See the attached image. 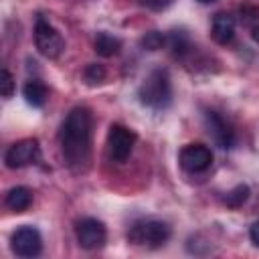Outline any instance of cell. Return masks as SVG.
Here are the masks:
<instances>
[{
    "mask_svg": "<svg viewBox=\"0 0 259 259\" xmlns=\"http://www.w3.org/2000/svg\"><path fill=\"white\" fill-rule=\"evenodd\" d=\"M91 136H93V115L87 107H75L65 117L59 144L61 154L69 168L81 172L87 168L91 158Z\"/></svg>",
    "mask_w": 259,
    "mask_h": 259,
    "instance_id": "1",
    "label": "cell"
},
{
    "mask_svg": "<svg viewBox=\"0 0 259 259\" xmlns=\"http://www.w3.org/2000/svg\"><path fill=\"white\" fill-rule=\"evenodd\" d=\"M142 105L152 109H164L172 101V85L166 69H154L138 89Z\"/></svg>",
    "mask_w": 259,
    "mask_h": 259,
    "instance_id": "2",
    "label": "cell"
},
{
    "mask_svg": "<svg viewBox=\"0 0 259 259\" xmlns=\"http://www.w3.org/2000/svg\"><path fill=\"white\" fill-rule=\"evenodd\" d=\"M172 231L164 221L146 219L134 223V227L127 233V239L134 245H148V247H160L170 239Z\"/></svg>",
    "mask_w": 259,
    "mask_h": 259,
    "instance_id": "3",
    "label": "cell"
},
{
    "mask_svg": "<svg viewBox=\"0 0 259 259\" xmlns=\"http://www.w3.org/2000/svg\"><path fill=\"white\" fill-rule=\"evenodd\" d=\"M34 45L38 49V53L47 59H57L63 51H65V40L61 36V32L45 18L36 20L34 26Z\"/></svg>",
    "mask_w": 259,
    "mask_h": 259,
    "instance_id": "4",
    "label": "cell"
},
{
    "mask_svg": "<svg viewBox=\"0 0 259 259\" xmlns=\"http://www.w3.org/2000/svg\"><path fill=\"white\" fill-rule=\"evenodd\" d=\"M134 144H136V134L125 127V125H119V123H113L107 132V152H109V158L115 160V162H125L134 150Z\"/></svg>",
    "mask_w": 259,
    "mask_h": 259,
    "instance_id": "5",
    "label": "cell"
},
{
    "mask_svg": "<svg viewBox=\"0 0 259 259\" xmlns=\"http://www.w3.org/2000/svg\"><path fill=\"white\" fill-rule=\"evenodd\" d=\"M38 160H40V146L32 138H26V140H20V142L12 144L4 154V162L12 170L24 168L28 164H36Z\"/></svg>",
    "mask_w": 259,
    "mask_h": 259,
    "instance_id": "6",
    "label": "cell"
},
{
    "mask_svg": "<svg viewBox=\"0 0 259 259\" xmlns=\"http://www.w3.org/2000/svg\"><path fill=\"white\" fill-rule=\"evenodd\" d=\"M10 247L18 257H36L42 251V237L34 227H20L12 233Z\"/></svg>",
    "mask_w": 259,
    "mask_h": 259,
    "instance_id": "7",
    "label": "cell"
},
{
    "mask_svg": "<svg viewBox=\"0 0 259 259\" xmlns=\"http://www.w3.org/2000/svg\"><path fill=\"white\" fill-rule=\"evenodd\" d=\"M75 235H77V241L83 249H99L105 245V239H107V231H105V225L97 219H81L75 227Z\"/></svg>",
    "mask_w": 259,
    "mask_h": 259,
    "instance_id": "8",
    "label": "cell"
},
{
    "mask_svg": "<svg viewBox=\"0 0 259 259\" xmlns=\"http://www.w3.org/2000/svg\"><path fill=\"white\" fill-rule=\"evenodd\" d=\"M210 164H212V152L204 144H188L180 152V166L190 174L204 172L210 168Z\"/></svg>",
    "mask_w": 259,
    "mask_h": 259,
    "instance_id": "9",
    "label": "cell"
},
{
    "mask_svg": "<svg viewBox=\"0 0 259 259\" xmlns=\"http://www.w3.org/2000/svg\"><path fill=\"white\" fill-rule=\"evenodd\" d=\"M204 123H206V130H208L210 138L214 140V144L219 148L229 150V148L235 146V134H233L231 125L223 119V115H219L212 109H206L204 111Z\"/></svg>",
    "mask_w": 259,
    "mask_h": 259,
    "instance_id": "10",
    "label": "cell"
},
{
    "mask_svg": "<svg viewBox=\"0 0 259 259\" xmlns=\"http://www.w3.org/2000/svg\"><path fill=\"white\" fill-rule=\"evenodd\" d=\"M210 36L214 42L219 45H227L233 40L235 36V18L227 12H219L212 18V28H210Z\"/></svg>",
    "mask_w": 259,
    "mask_h": 259,
    "instance_id": "11",
    "label": "cell"
},
{
    "mask_svg": "<svg viewBox=\"0 0 259 259\" xmlns=\"http://www.w3.org/2000/svg\"><path fill=\"white\" fill-rule=\"evenodd\" d=\"M4 204L14 212H24L32 204V192L26 186H14L6 192Z\"/></svg>",
    "mask_w": 259,
    "mask_h": 259,
    "instance_id": "12",
    "label": "cell"
},
{
    "mask_svg": "<svg viewBox=\"0 0 259 259\" xmlns=\"http://www.w3.org/2000/svg\"><path fill=\"white\" fill-rule=\"evenodd\" d=\"M22 95H24V99H26L28 105H32V107H42V105L47 103L49 89H47V85H45L42 81H38V79H30V81L24 83V87H22Z\"/></svg>",
    "mask_w": 259,
    "mask_h": 259,
    "instance_id": "13",
    "label": "cell"
},
{
    "mask_svg": "<svg viewBox=\"0 0 259 259\" xmlns=\"http://www.w3.org/2000/svg\"><path fill=\"white\" fill-rule=\"evenodd\" d=\"M121 49V40L117 36H111L109 32H97L95 36V53L99 57H113Z\"/></svg>",
    "mask_w": 259,
    "mask_h": 259,
    "instance_id": "14",
    "label": "cell"
},
{
    "mask_svg": "<svg viewBox=\"0 0 259 259\" xmlns=\"http://www.w3.org/2000/svg\"><path fill=\"white\" fill-rule=\"evenodd\" d=\"M247 198H249V186H247V184H237L233 190L227 192L225 202H227V206H231V208H239V206H243V202H245Z\"/></svg>",
    "mask_w": 259,
    "mask_h": 259,
    "instance_id": "15",
    "label": "cell"
},
{
    "mask_svg": "<svg viewBox=\"0 0 259 259\" xmlns=\"http://www.w3.org/2000/svg\"><path fill=\"white\" fill-rule=\"evenodd\" d=\"M83 77H85V81H87L89 85H97V83H101V81L105 79V69H103V65L91 63V65L85 67Z\"/></svg>",
    "mask_w": 259,
    "mask_h": 259,
    "instance_id": "16",
    "label": "cell"
},
{
    "mask_svg": "<svg viewBox=\"0 0 259 259\" xmlns=\"http://www.w3.org/2000/svg\"><path fill=\"white\" fill-rule=\"evenodd\" d=\"M164 42H166V36L162 32H158V30L146 32V36L142 38V47L148 49V51H158V49L164 47Z\"/></svg>",
    "mask_w": 259,
    "mask_h": 259,
    "instance_id": "17",
    "label": "cell"
},
{
    "mask_svg": "<svg viewBox=\"0 0 259 259\" xmlns=\"http://www.w3.org/2000/svg\"><path fill=\"white\" fill-rule=\"evenodd\" d=\"M0 91H2V97H12L14 93V77L8 69H2L0 73Z\"/></svg>",
    "mask_w": 259,
    "mask_h": 259,
    "instance_id": "18",
    "label": "cell"
},
{
    "mask_svg": "<svg viewBox=\"0 0 259 259\" xmlns=\"http://www.w3.org/2000/svg\"><path fill=\"white\" fill-rule=\"evenodd\" d=\"M142 2V6H146L148 10H164V8H168L174 0H140Z\"/></svg>",
    "mask_w": 259,
    "mask_h": 259,
    "instance_id": "19",
    "label": "cell"
},
{
    "mask_svg": "<svg viewBox=\"0 0 259 259\" xmlns=\"http://www.w3.org/2000/svg\"><path fill=\"white\" fill-rule=\"evenodd\" d=\"M249 237H251V243H253L255 247H259V221L251 225V229H249Z\"/></svg>",
    "mask_w": 259,
    "mask_h": 259,
    "instance_id": "20",
    "label": "cell"
},
{
    "mask_svg": "<svg viewBox=\"0 0 259 259\" xmlns=\"http://www.w3.org/2000/svg\"><path fill=\"white\" fill-rule=\"evenodd\" d=\"M251 36H253V40L259 45V24H255V26L251 28Z\"/></svg>",
    "mask_w": 259,
    "mask_h": 259,
    "instance_id": "21",
    "label": "cell"
},
{
    "mask_svg": "<svg viewBox=\"0 0 259 259\" xmlns=\"http://www.w3.org/2000/svg\"><path fill=\"white\" fill-rule=\"evenodd\" d=\"M198 2H212V0H198Z\"/></svg>",
    "mask_w": 259,
    "mask_h": 259,
    "instance_id": "22",
    "label": "cell"
}]
</instances>
